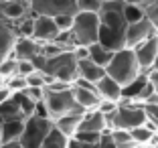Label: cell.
Instances as JSON below:
<instances>
[{"mask_svg":"<svg viewBox=\"0 0 158 148\" xmlns=\"http://www.w3.org/2000/svg\"><path fill=\"white\" fill-rule=\"evenodd\" d=\"M124 0L106 2L99 10V43L110 51H122L126 49V31L128 20L124 14Z\"/></svg>","mask_w":158,"mask_h":148,"instance_id":"1","label":"cell"},{"mask_svg":"<svg viewBox=\"0 0 158 148\" xmlns=\"http://www.w3.org/2000/svg\"><path fill=\"white\" fill-rule=\"evenodd\" d=\"M33 63L39 71L59 79V81H65L69 85H73L79 77L77 75V61H75L71 51H63L55 57H49V59L43 55H37L33 59Z\"/></svg>","mask_w":158,"mask_h":148,"instance_id":"2","label":"cell"},{"mask_svg":"<svg viewBox=\"0 0 158 148\" xmlns=\"http://www.w3.org/2000/svg\"><path fill=\"white\" fill-rule=\"evenodd\" d=\"M106 73L110 75L112 79H116L122 87L130 85L132 81L140 77L142 69L138 65V59H136L134 49H122V51H116L112 57V63L106 67Z\"/></svg>","mask_w":158,"mask_h":148,"instance_id":"3","label":"cell"},{"mask_svg":"<svg viewBox=\"0 0 158 148\" xmlns=\"http://www.w3.org/2000/svg\"><path fill=\"white\" fill-rule=\"evenodd\" d=\"M107 128L114 130H134L140 128L148 122V116H146V110L142 104H132V102H120L118 110L114 112L112 116H106Z\"/></svg>","mask_w":158,"mask_h":148,"instance_id":"4","label":"cell"},{"mask_svg":"<svg viewBox=\"0 0 158 148\" xmlns=\"http://www.w3.org/2000/svg\"><path fill=\"white\" fill-rule=\"evenodd\" d=\"M71 39L75 47H91L99 43V14L98 12H77L75 24L71 28Z\"/></svg>","mask_w":158,"mask_h":148,"instance_id":"5","label":"cell"},{"mask_svg":"<svg viewBox=\"0 0 158 148\" xmlns=\"http://www.w3.org/2000/svg\"><path fill=\"white\" fill-rule=\"evenodd\" d=\"M45 106L49 112V118L53 122L59 120L63 116H69V114H83L85 110L79 108V104L75 102L73 97V87L65 89V91H51V89H45Z\"/></svg>","mask_w":158,"mask_h":148,"instance_id":"6","label":"cell"},{"mask_svg":"<svg viewBox=\"0 0 158 148\" xmlns=\"http://www.w3.org/2000/svg\"><path fill=\"white\" fill-rule=\"evenodd\" d=\"M53 120L49 118H37L31 116L24 120V130L19 142L23 144V148H41L43 142L47 140L49 132L53 130Z\"/></svg>","mask_w":158,"mask_h":148,"instance_id":"7","label":"cell"},{"mask_svg":"<svg viewBox=\"0 0 158 148\" xmlns=\"http://www.w3.org/2000/svg\"><path fill=\"white\" fill-rule=\"evenodd\" d=\"M33 16H59V14H77L75 0H27Z\"/></svg>","mask_w":158,"mask_h":148,"instance_id":"8","label":"cell"},{"mask_svg":"<svg viewBox=\"0 0 158 148\" xmlns=\"http://www.w3.org/2000/svg\"><path fill=\"white\" fill-rule=\"evenodd\" d=\"M156 35H158V28L154 27V23L148 16L144 20H140V23L128 24V31H126V49H136L138 45L150 41Z\"/></svg>","mask_w":158,"mask_h":148,"instance_id":"9","label":"cell"},{"mask_svg":"<svg viewBox=\"0 0 158 148\" xmlns=\"http://www.w3.org/2000/svg\"><path fill=\"white\" fill-rule=\"evenodd\" d=\"M134 53H136V59H138V65H140V69H142V73L152 71L154 63H156V57H158V35L152 37L150 41L138 45L134 49Z\"/></svg>","mask_w":158,"mask_h":148,"instance_id":"10","label":"cell"},{"mask_svg":"<svg viewBox=\"0 0 158 148\" xmlns=\"http://www.w3.org/2000/svg\"><path fill=\"white\" fill-rule=\"evenodd\" d=\"M59 28L55 24L53 16H35V31H33V39L39 43H53L59 37Z\"/></svg>","mask_w":158,"mask_h":148,"instance_id":"11","label":"cell"},{"mask_svg":"<svg viewBox=\"0 0 158 148\" xmlns=\"http://www.w3.org/2000/svg\"><path fill=\"white\" fill-rule=\"evenodd\" d=\"M16 39H19V35H16L14 24L0 16V61H4V59H8V57H12Z\"/></svg>","mask_w":158,"mask_h":148,"instance_id":"12","label":"cell"},{"mask_svg":"<svg viewBox=\"0 0 158 148\" xmlns=\"http://www.w3.org/2000/svg\"><path fill=\"white\" fill-rule=\"evenodd\" d=\"M77 132H98V134H106V132H110V128H107V122H106L103 114H99L98 110H89V112H83Z\"/></svg>","mask_w":158,"mask_h":148,"instance_id":"13","label":"cell"},{"mask_svg":"<svg viewBox=\"0 0 158 148\" xmlns=\"http://www.w3.org/2000/svg\"><path fill=\"white\" fill-rule=\"evenodd\" d=\"M41 49H43V43L35 41V39H23V37H19V39H16V43H14L12 57L16 61H33L37 55H41Z\"/></svg>","mask_w":158,"mask_h":148,"instance_id":"14","label":"cell"},{"mask_svg":"<svg viewBox=\"0 0 158 148\" xmlns=\"http://www.w3.org/2000/svg\"><path fill=\"white\" fill-rule=\"evenodd\" d=\"M27 14H31L27 0H8V2H0V16L6 19L8 23H19Z\"/></svg>","mask_w":158,"mask_h":148,"instance_id":"15","label":"cell"},{"mask_svg":"<svg viewBox=\"0 0 158 148\" xmlns=\"http://www.w3.org/2000/svg\"><path fill=\"white\" fill-rule=\"evenodd\" d=\"M95 89H98L99 99H110V102H116V104L122 102V85L116 79H112L110 75L99 79L95 83Z\"/></svg>","mask_w":158,"mask_h":148,"instance_id":"16","label":"cell"},{"mask_svg":"<svg viewBox=\"0 0 158 148\" xmlns=\"http://www.w3.org/2000/svg\"><path fill=\"white\" fill-rule=\"evenodd\" d=\"M24 130V120H8L0 124V144L19 142Z\"/></svg>","mask_w":158,"mask_h":148,"instance_id":"17","label":"cell"},{"mask_svg":"<svg viewBox=\"0 0 158 148\" xmlns=\"http://www.w3.org/2000/svg\"><path fill=\"white\" fill-rule=\"evenodd\" d=\"M77 75L85 81H91V83H98L102 77H106V69L95 65L91 59H85V61H77Z\"/></svg>","mask_w":158,"mask_h":148,"instance_id":"18","label":"cell"},{"mask_svg":"<svg viewBox=\"0 0 158 148\" xmlns=\"http://www.w3.org/2000/svg\"><path fill=\"white\" fill-rule=\"evenodd\" d=\"M73 97H75V102L79 104V108L85 112L95 110L99 104V95L95 89H85V87H75L73 85Z\"/></svg>","mask_w":158,"mask_h":148,"instance_id":"19","label":"cell"},{"mask_svg":"<svg viewBox=\"0 0 158 148\" xmlns=\"http://www.w3.org/2000/svg\"><path fill=\"white\" fill-rule=\"evenodd\" d=\"M81 116H83V114H69V116H63V118H59V120H55L53 124H55V128L59 130L61 134L71 140V138H75V134H77V130H79Z\"/></svg>","mask_w":158,"mask_h":148,"instance_id":"20","label":"cell"},{"mask_svg":"<svg viewBox=\"0 0 158 148\" xmlns=\"http://www.w3.org/2000/svg\"><path fill=\"white\" fill-rule=\"evenodd\" d=\"M156 130H158V126L148 120L144 126L130 130V134H132V140L136 142V146L140 148V146H146V144H152L154 136H156Z\"/></svg>","mask_w":158,"mask_h":148,"instance_id":"21","label":"cell"},{"mask_svg":"<svg viewBox=\"0 0 158 148\" xmlns=\"http://www.w3.org/2000/svg\"><path fill=\"white\" fill-rule=\"evenodd\" d=\"M112 57H114V51L106 49L102 43H95V45L89 47V59H91L95 65L103 67V69H106L107 65L112 63Z\"/></svg>","mask_w":158,"mask_h":148,"instance_id":"22","label":"cell"},{"mask_svg":"<svg viewBox=\"0 0 158 148\" xmlns=\"http://www.w3.org/2000/svg\"><path fill=\"white\" fill-rule=\"evenodd\" d=\"M148 81V75H140L136 81H132L130 85H126V87H122V102H132L136 104V99H138L140 91H142V87H144V83Z\"/></svg>","mask_w":158,"mask_h":148,"instance_id":"23","label":"cell"},{"mask_svg":"<svg viewBox=\"0 0 158 148\" xmlns=\"http://www.w3.org/2000/svg\"><path fill=\"white\" fill-rule=\"evenodd\" d=\"M8 120H27L20 112L19 104L14 102V97L6 99L2 106H0V122H8Z\"/></svg>","mask_w":158,"mask_h":148,"instance_id":"24","label":"cell"},{"mask_svg":"<svg viewBox=\"0 0 158 148\" xmlns=\"http://www.w3.org/2000/svg\"><path fill=\"white\" fill-rule=\"evenodd\" d=\"M107 134H110V140H112V144L116 148H138V146H136V142L132 140V134L128 132V130L114 128V130H110Z\"/></svg>","mask_w":158,"mask_h":148,"instance_id":"25","label":"cell"},{"mask_svg":"<svg viewBox=\"0 0 158 148\" xmlns=\"http://www.w3.org/2000/svg\"><path fill=\"white\" fill-rule=\"evenodd\" d=\"M69 142L71 140L67 138V136H63L59 130L53 126V130L49 132V136H47V140L43 142L41 148H69Z\"/></svg>","mask_w":158,"mask_h":148,"instance_id":"26","label":"cell"},{"mask_svg":"<svg viewBox=\"0 0 158 148\" xmlns=\"http://www.w3.org/2000/svg\"><path fill=\"white\" fill-rule=\"evenodd\" d=\"M16 28V35L23 39H33V31H35V16L33 14H27L24 19H20L19 23H14Z\"/></svg>","mask_w":158,"mask_h":148,"instance_id":"27","label":"cell"},{"mask_svg":"<svg viewBox=\"0 0 158 148\" xmlns=\"http://www.w3.org/2000/svg\"><path fill=\"white\" fill-rule=\"evenodd\" d=\"M12 97H14V102L19 104V108H20V112H23L24 118H31L35 114V106H37V102H33V99H31L24 91L12 93Z\"/></svg>","mask_w":158,"mask_h":148,"instance_id":"28","label":"cell"},{"mask_svg":"<svg viewBox=\"0 0 158 148\" xmlns=\"http://www.w3.org/2000/svg\"><path fill=\"white\" fill-rule=\"evenodd\" d=\"M124 14H126V20H128V24L140 23V20H144V19H146V10H144V6H140V4H130V2H126Z\"/></svg>","mask_w":158,"mask_h":148,"instance_id":"29","label":"cell"},{"mask_svg":"<svg viewBox=\"0 0 158 148\" xmlns=\"http://www.w3.org/2000/svg\"><path fill=\"white\" fill-rule=\"evenodd\" d=\"M14 75H19V61L14 59V57H8V59L0 61V77H2V81L14 77Z\"/></svg>","mask_w":158,"mask_h":148,"instance_id":"30","label":"cell"},{"mask_svg":"<svg viewBox=\"0 0 158 148\" xmlns=\"http://www.w3.org/2000/svg\"><path fill=\"white\" fill-rule=\"evenodd\" d=\"M103 6L102 0H75L77 12H99Z\"/></svg>","mask_w":158,"mask_h":148,"instance_id":"31","label":"cell"},{"mask_svg":"<svg viewBox=\"0 0 158 148\" xmlns=\"http://www.w3.org/2000/svg\"><path fill=\"white\" fill-rule=\"evenodd\" d=\"M4 85H6V87H8L12 93H20V91H24V89L28 87L27 77H23V75H14V77L6 79V81H4Z\"/></svg>","mask_w":158,"mask_h":148,"instance_id":"32","label":"cell"},{"mask_svg":"<svg viewBox=\"0 0 158 148\" xmlns=\"http://www.w3.org/2000/svg\"><path fill=\"white\" fill-rule=\"evenodd\" d=\"M55 24L61 32H71L75 24V14H59V16H55Z\"/></svg>","mask_w":158,"mask_h":148,"instance_id":"33","label":"cell"},{"mask_svg":"<svg viewBox=\"0 0 158 148\" xmlns=\"http://www.w3.org/2000/svg\"><path fill=\"white\" fill-rule=\"evenodd\" d=\"M103 138V134H98V132H77L73 140L81 144H99V140Z\"/></svg>","mask_w":158,"mask_h":148,"instance_id":"34","label":"cell"},{"mask_svg":"<svg viewBox=\"0 0 158 148\" xmlns=\"http://www.w3.org/2000/svg\"><path fill=\"white\" fill-rule=\"evenodd\" d=\"M118 106H120V104L110 102V99H99V104H98V108H95V110H98L99 114H103V116H112L114 112L118 110Z\"/></svg>","mask_w":158,"mask_h":148,"instance_id":"35","label":"cell"},{"mask_svg":"<svg viewBox=\"0 0 158 148\" xmlns=\"http://www.w3.org/2000/svg\"><path fill=\"white\" fill-rule=\"evenodd\" d=\"M144 10H146V16H148V19L154 23V27L158 28V0H152L150 4H146Z\"/></svg>","mask_w":158,"mask_h":148,"instance_id":"36","label":"cell"},{"mask_svg":"<svg viewBox=\"0 0 158 148\" xmlns=\"http://www.w3.org/2000/svg\"><path fill=\"white\" fill-rule=\"evenodd\" d=\"M24 93H27L33 102H43V99H45V87H27Z\"/></svg>","mask_w":158,"mask_h":148,"instance_id":"37","label":"cell"},{"mask_svg":"<svg viewBox=\"0 0 158 148\" xmlns=\"http://www.w3.org/2000/svg\"><path fill=\"white\" fill-rule=\"evenodd\" d=\"M33 71H37V67H35L33 61H19V75H23V77H28V75L33 73Z\"/></svg>","mask_w":158,"mask_h":148,"instance_id":"38","label":"cell"},{"mask_svg":"<svg viewBox=\"0 0 158 148\" xmlns=\"http://www.w3.org/2000/svg\"><path fill=\"white\" fill-rule=\"evenodd\" d=\"M152 93H156V91H154V85L150 83V81H146L144 87H142V91H140V95H138V99H136V104H144Z\"/></svg>","mask_w":158,"mask_h":148,"instance_id":"39","label":"cell"},{"mask_svg":"<svg viewBox=\"0 0 158 148\" xmlns=\"http://www.w3.org/2000/svg\"><path fill=\"white\" fill-rule=\"evenodd\" d=\"M73 57H75V61H85V59H89V47H73Z\"/></svg>","mask_w":158,"mask_h":148,"instance_id":"40","label":"cell"},{"mask_svg":"<svg viewBox=\"0 0 158 148\" xmlns=\"http://www.w3.org/2000/svg\"><path fill=\"white\" fill-rule=\"evenodd\" d=\"M73 85H69V83H65V81H59V79H55L49 87H45V89H51V91H65V89H71Z\"/></svg>","mask_w":158,"mask_h":148,"instance_id":"41","label":"cell"},{"mask_svg":"<svg viewBox=\"0 0 158 148\" xmlns=\"http://www.w3.org/2000/svg\"><path fill=\"white\" fill-rule=\"evenodd\" d=\"M146 110V116H148L150 122H154V124L158 126V106H144Z\"/></svg>","mask_w":158,"mask_h":148,"instance_id":"42","label":"cell"},{"mask_svg":"<svg viewBox=\"0 0 158 148\" xmlns=\"http://www.w3.org/2000/svg\"><path fill=\"white\" fill-rule=\"evenodd\" d=\"M33 116H37V118H49V112H47V106H45V102H37V106H35V114ZM51 120V118H49Z\"/></svg>","mask_w":158,"mask_h":148,"instance_id":"43","label":"cell"},{"mask_svg":"<svg viewBox=\"0 0 158 148\" xmlns=\"http://www.w3.org/2000/svg\"><path fill=\"white\" fill-rule=\"evenodd\" d=\"M10 97H12V91H10V89L2 83V85H0V106H2L6 99H10Z\"/></svg>","mask_w":158,"mask_h":148,"instance_id":"44","label":"cell"},{"mask_svg":"<svg viewBox=\"0 0 158 148\" xmlns=\"http://www.w3.org/2000/svg\"><path fill=\"white\" fill-rule=\"evenodd\" d=\"M146 75H148V81L154 85V91L158 93V69H152L150 73H146Z\"/></svg>","mask_w":158,"mask_h":148,"instance_id":"45","label":"cell"},{"mask_svg":"<svg viewBox=\"0 0 158 148\" xmlns=\"http://www.w3.org/2000/svg\"><path fill=\"white\" fill-rule=\"evenodd\" d=\"M98 148H116V146H114V144H112V140H110V134H107V132H106V134H103V138L99 140Z\"/></svg>","mask_w":158,"mask_h":148,"instance_id":"46","label":"cell"},{"mask_svg":"<svg viewBox=\"0 0 158 148\" xmlns=\"http://www.w3.org/2000/svg\"><path fill=\"white\" fill-rule=\"evenodd\" d=\"M124 2H130V4H140V6H146V4H150L152 0H124Z\"/></svg>","mask_w":158,"mask_h":148,"instance_id":"47","label":"cell"},{"mask_svg":"<svg viewBox=\"0 0 158 148\" xmlns=\"http://www.w3.org/2000/svg\"><path fill=\"white\" fill-rule=\"evenodd\" d=\"M0 148H23L20 142H8V144H0Z\"/></svg>","mask_w":158,"mask_h":148,"instance_id":"48","label":"cell"},{"mask_svg":"<svg viewBox=\"0 0 158 148\" xmlns=\"http://www.w3.org/2000/svg\"><path fill=\"white\" fill-rule=\"evenodd\" d=\"M152 69H158V57H156V63H154V67H152ZM148 73H150V71H148Z\"/></svg>","mask_w":158,"mask_h":148,"instance_id":"49","label":"cell"},{"mask_svg":"<svg viewBox=\"0 0 158 148\" xmlns=\"http://www.w3.org/2000/svg\"><path fill=\"white\" fill-rule=\"evenodd\" d=\"M140 148H156V146H152V144H146V146H140Z\"/></svg>","mask_w":158,"mask_h":148,"instance_id":"50","label":"cell"},{"mask_svg":"<svg viewBox=\"0 0 158 148\" xmlns=\"http://www.w3.org/2000/svg\"><path fill=\"white\" fill-rule=\"evenodd\" d=\"M102 2H103V4H106V2H116V0H102Z\"/></svg>","mask_w":158,"mask_h":148,"instance_id":"51","label":"cell"},{"mask_svg":"<svg viewBox=\"0 0 158 148\" xmlns=\"http://www.w3.org/2000/svg\"><path fill=\"white\" fill-rule=\"evenodd\" d=\"M2 83H4V81H2V77H0V85H2Z\"/></svg>","mask_w":158,"mask_h":148,"instance_id":"52","label":"cell"},{"mask_svg":"<svg viewBox=\"0 0 158 148\" xmlns=\"http://www.w3.org/2000/svg\"><path fill=\"white\" fill-rule=\"evenodd\" d=\"M0 2H8V0H0Z\"/></svg>","mask_w":158,"mask_h":148,"instance_id":"53","label":"cell"}]
</instances>
